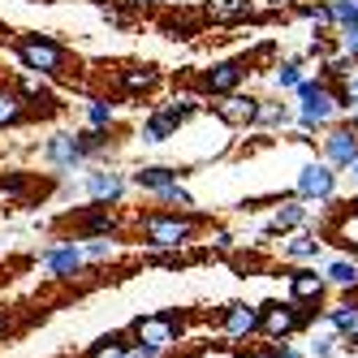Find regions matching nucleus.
Listing matches in <instances>:
<instances>
[{"label": "nucleus", "mask_w": 358, "mask_h": 358, "mask_svg": "<svg viewBox=\"0 0 358 358\" xmlns=\"http://www.w3.org/2000/svg\"><path fill=\"white\" fill-rule=\"evenodd\" d=\"M315 69H320V78H324V83L337 87V83H345L350 73L358 69V61H354V57H345V52H332V57H328V61H320Z\"/></svg>", "instance_id": "36"}, {"label": "nucleus", "mask_w": 358, "mask_h": 358, "mask_svg": "<svg viewBox=\"0 0 358 358\" xmlns=\"http://www.w3.org/2000/svg\"><path fill=\"white\" fill-rule=\"evenodd\" d=\"M216 324H220V337L224 341H255L259 337V306L255 302H224L216 311Z\"/></svg>", "instance_id": "17"}, {"label": "nucleus", "mask_w": 358, "mask_h": 358, "mask_svg": "<svg viewBox=\"0 0 358 358\" xmlns=\"http://www.w3.org/2000/svg\"><path fill=\"white\" fill-rule=\"evenodd\" d=\"M99 22H104L108 31H130L134 27V5L130 0H104V5H99Z\"/></svg>", "instance_id": "35"}, {"label": "nucleus", "mask_w": 358, "mask_h": 358, "mask_svg": "<svg viewBox=\"0 0 358 358\" xmlns=\"http://www.w3.org/2000/svg\"><path fill=\"white\" fill-rule=\"evenodd\" d=\"M285 13H289V17H298V22H306V27H311V35H328V31H332L328 0H294Z\"/></svg>", "instance_id": "28"}, {"label": "nucleus", "mask_w": 358, "mask_h": 358, "mask_svg": "<svg viewBox=\"0 0 358 358\" xmlns=\"http://www.w3.org/2000/svg\"><path fill=\"white\" fill-rule=\"evenodd\" d=\"M177 350H164V345H134V358H173Z\"/></svg>", "instance_id": "43"}, {"label": "nucleus", "mask_w": 358, "mask_h": 358, "mask_svg": "<svg viewBox=\"0 0 358 358\" xmlns=\"http://www.w3.org/2000/svg\"><path fill=\"white\" fill-rule=\"evenodd\" d=\"M78 242V250H83V264H87V272L91 268H108V264H117V242L113 238H73Z\"/></svg>", "instance_id": "30"}, {"label": "nucleus", "mask_w": 358, "mask_h": 358, "mask_svg": "<svg viewBox=\"0 0 358 358\" xmlns=\"http://www.w3.org/2000/svg\"><path fill=\"white\" fill-rule=\"evenodd\" d=\"M341 121H345V125H354V130H358V104H350V108L341 113Z\"/></svg>", "instance_id": "46"}, {"label": "nucleus", "mask_w": 358, "mask_h": 358, "mask_svg": "<svg viewBox=\"0 0 358 358\" xmlns=\"http://www.w3.org/2000/svg\"><path fill=\"white\" fill-rule=\"evenodd\" d=\"M332 35H337V48H341V52L358 61V27H350V31H332Z\"/></svg>", "instance_id": "41"}, {"label": "nucleus", "mask_w": 358, "mask_h": 358, "mask_svg": "<svg viewBox=\"0 0 358 358\" xmlns=\"http://www.w3.org/2000/svg\"><path fill=\"white\" fill-rule=\"evenodd\" d=\"M320 272H324V280H328V289H341L345 298L358 294V255L337 250L332 259H320Z\"/></svg>", "instance_id": "23"}, {"label": "nucleus", "mask_w": 358, "mask_h": 358, "mask_svg": "<svg viewBox=\"0 0 358 358\" xmlns=\"http://www.w3.org/2000/svg\"><path fill=\"white\" fill-rule=\"evenodd\" d=\"M268 358H306V354L294 341H268Z\"/></svg>", "instance_id": "42"}, {"label": "nucleus", "mask_w": 358, "mask_h": 358, "mask_svg": "<svg viewBox=\"0 0 358 358\" xmlns=\"http://www.w3.org/2000/svg\"><path fill=\"white\" fill-rule=\"evenodd\" d=\"M337 350H341V337L320 324V332H311V337H306V350H302V354H306V358H337Z\"/></svg>", "instance_id": "37"}, {"label": "nucleus", "mask_w": 358, "mask_h": 358, "mask_svg": "<svg viewBox=\"0 0 358 358\" xmlns=\"http://www.w3.org/2000/svg\"><path fill=\"white\" fill-rule=\"evenodd\" d=\"M320 324H324L328 332H337V337H350V332L358 328V298H341V302L324 306Z\"/></svg>", "instance_id": "26"}, {"label": "nucleus", "mask_w": 358, "mask_h": 358, "mask_svg": "<svg viewBox=\"0 0 358 358\" xmlns=\"http://www.w3.org/2000/svg\"><path fill=\"white\" fill-rule=\"evenodd\" d=\"M83 121L91 125V130L113 134V130H117V104H113L108 95H87V99H83Z\"/></svg>", "instance_id": "29"}, {"label": "nucleus", "mask_w": 358, "mask_h": 358, "mask_svg": "<svg viewBox=\"0 0 358 358\" xmlns=\"http://www.w3.org/2000/svg\"><path fill=\"white\" fill-rule=\"evenodd\" d=\"M190 332V315L186 311H147V315H134L125 337L134 345H164V350H177Z\"/></svg>", "instance_id": "4"}, {"label": "nucleus", "mask_w": 358, "mask_h": 358, "mask_svg": "<svg viewBox=\"0 0 358 358\" xmlns=\"http://www.w3.org/2000/svg\"><path fill=\"white\" fill-rule=\"evenodd\" d=\"M203 220L199 212H169V208H151L134 216V234L143 242V250L151 255H182L203 238Z\"/></svg>", "instance_id": "1"}, {"label": "nucleus", "mask_w": 358, "mask_h": 358, "mask_svg": "<svg viewBox=\"0 0 358 358\" xmlns=\"http://www.w3.org/2000/svg\"><path fill=\"white\" fill-rule=\"evenodd\" d=\"M65 194H83L99 208H121L125 194H130V173L117 164H87L78 173V186H65Z\"/></svg>", "instance_id": "3"}, {"label": "nucleus", "mask_w": 358, "mask_h": 358, "mask_svg": "<svg viewBox=\"0 0 358 358\" xmlns=\"http://www.w3.org/2000/svg\"><path fill=\"white\" fill-rule=\"evenodd\" d=\"M203 246L212 255H234L238 238H234V229H224V224H203Z\"/></svg>", "instance_id": "39"}, {"label": "nucleus", "mask_w": 358, "mask_h": 358, "mask_svg": "<svg viewBox=\"0 0 358 358\" xmlns=\"http://www.w3.org/2000/svg\"><path fill=\"white\" fill-rule=\"evenodd\" d=\"M250 83V61L246 57H224V61H212L208 69L194 73V87L203 91V99H220L229 91H242Z\"/></svg>", "instance_id": "6"}, {"label": "nucleus", "mask_w": 358, "mask_h": 358, "mask_svg": "<svg viewBox=\"0 0 358 358\" xmlns=\"http://www.w3.org/2000/svg\"><path fill=\"white\" fill-rule=\"evenodd\" d=\"M31 190H35V177L31 173H22V169H5V173H0V199H5V203L31 199Z\"/></svg>", "instance_id": "32"}, {"label": "nucleus", "mask_w": 358, "mask_h": 358, "mask_svg": "<svg viewBox=\"0 0 358 358\" xmlns=\"http://www.w3.org/2000/svg\"><path fill=\"white\" fill-rule=\"evenodd\" d=\"M337 186H341V173L332 169V164H324L320 156H311V160H302V164H298L294 194H298L302 203H311V208H324L328 199H337Z\"/></svg>", "instance_id": "5"}, {"label": "nucleus", "mask_w": 358, "mask_h": 358, "mask_svg": "<svg viewBox=\"0 0 358 358\" xmlns=\"http://www.w3.org/2000/svg\"><path fill=\"white\" fill-rule=\"evenodd\" d=\"M130 5H134V9H151V5H156V0H130Z\"/></svg>", "instance_id": "48"}, {"label": "nucleus", "mask_w": 358, "mask_h": 358, "mask_svg": "<svg viewBox=\"0 0 358 358\" xmlns=\"http://www.w3.org/2000/svg\"><path fill=\"white\" fill-rule=\"evenodd\" d=\"M160 108L177 121V125H186V121H194V117H203L208 113V99H203V91L190 83H177V87H169L164 95H160Z\"/></svg>", "instance_id": "20"}, {"label": "nucleus", "mask_w": 358, "mask_h": 358, "mask_svg": "<svg viewBox=\"0 0 358 358\" xmlns=\"http://www.w3.org/2000/svg\"><path fill=\"white\" fill-rule=\"evenodd\" d=\"M212 117L224 125V130H255V117H259V95L255 91H229L220 99H208Z\"/></svg>", "instance_id": "10"}, {"label": "nucleus", "mask_w": 358, "mask_h": 358, "mask_svg": "<svg viewBox=\"0 0 358 358\" xmlns=\"http://www.w3.org/2000/svg\"><path fill=\"white\" fill-rule=\"evenodd\" d=\"M9 57L22 65V69H31L39 73V78L48 83H65L69 78V48L52 35H39V31H22V35H9Z\"/></svg>", "instance_id": "2"}, {"label": "nucleus", "mask_w": 358, "mask_h": 358, "mask_svg": "<svg viewBox=\"0 0 358 358\" xmlns=\"http://www.w3.org/2000/svg\"><path fill=\"white\" fill-rule=\"evenodd\" d=\"M341 350H345V354H358V328L350 332V337H341Z\"/></svg>", "instance_id": "45"}, {"label": "nucleus", "mask_w": 358, "mask_h": 358, "mask_svg": "<svg viewBox=\"0 0 358 358\" xmlns=\"http://www.w3.org/2000/svg\"><path fill=\"white\" fill-rule=\"evenodd\" d=\"M13 91L22 95V104H27L31 117H57L61 113V91H57V83L39 78V73H31V69H17L13 73Z\"/></svg>", "instance_id": "9"}, {"label": "nucleus", "mask_w": 358, "mask_h": 358, "mask_svg": "<svg viewBox=\"0 0 358 358\" xmlns=\"http://www.w3.org/2000/svg\"><path fill=\"white\" fill-rule=\"evenodd\" d=\"M177 134H182V125H177L160 104H151L147 117L138 121V143H143V147H164V143H173Z\"/></svg>", "instance_id": "24"}, {"label": "nucleus", "mask_w": 358, "mask_h": 358, "mask_svg": "<svg viewBox=\"0 0 358 358\" xmlns=\"http://www.w3.org/2000/svg\"><path fill=\"white\" fill-rule=\"evenodd\" d=\"M39 268L52 276V280H78L87 276V264H83V250L73 238H52L43 250H39Z\"/></svg>", "instance_id": "12"}, {"label": "nucleus", "mask_w": 358, "mask_h": 358, "mask_svg": "<svg viewBox=\"0 0 358 358\" xmlns=\"http://www.w3.org/2000/svg\"><path fill=\"white\" fill-rule=\"evenodd\" d=\"M125 358H134V350H130V354H125Z\"/></svg>", "instance_id": "49"}, {"label": "nucleus", "mask_w": 358, "mask_h": 358, "mask_svg": "<svg viewBox=\"0 0 358 358\" xmlns=\"http://www.w3.org/2000/svg\"><path fill=\"white\" fill-rule=\"evenodd\" d=\"M298 229H311V203H302L298 194H289V199H280L276 208H272L268 224L259 229V238H264V242H272V238L298 234Z\"/></svg>", "instance_id": "18"}, {"label": "nucleus", "mask_w": 358, "mask_h": 358, "mask_svg": "<svg viewBox=\"0 0 358 358\" xmlns=\"http://www.w3.org/2000/svg\"><path fill=\"white\" fill-rule=\"evenodd\" d=\"M306 78V57L302 52H294V57H280L276 65H272V91L276 95H294V87Z\"/></svg>", "instance_id": "27"}, {"label": "nucleus", "mask_w": 358, "mask_h": 358, "mask_svg": "<svg viewBox=\"0 0 358 358\" xmlns=\"http://www.w3.org/2000/svg\"><path fill=\"white\" fill-rule=\"evenodd\" d=\"M13 328H17L13 311H5V306H0V341H5V337H13Z\"/></svg>", "instance_id": "44"}, {"label": "nucleus", "mask_w": 358, "mask_h": 358, "mask_svg": "<svg viewBox=\"0 0 358 358\" xmlns=\"http://www.w3.org/2000/svg\"><path fill=\"white\" fill-rule=\"evenodd\" d=\"M324 234L320 229H298V234H285V242H280V259H285L289 268L298 264H320L324 259Z\"/></svg>", "instance_id": "21"}, {"label": "nucleus", "mask_w": 358, "mask_h": 358, "mask_svg": "<svg viewBox=\"0 0 358 358\" xmlns=\"http://www.w3.org/2000/svg\"><path fill=\"white\" fill-rule=\"evenodd\" d=\"M156 203H160V208H169V212H199V199H194V190H190L186 182L164 186V190L156 194Z\"/></svg>", "instance_id": "33"}, {"label": "nucleus", "mask_w": 358, "mask_h": 358, "mask_svg": "<svg viewBox=\"0 0 358 358\" xmlns=\"http://www.w3.org/2000/svg\"><path fill=\"white\" fill-rule=\"evenodd\" d=\"M160 31H164V35H173V39H194V35L203 31V17H186V13H169V17H160Z\"/></svg>", "instance_id": "38"}, {"label": "nucleus", "mask_w": 358, "mask_h": 358, "mask_svg": "<svg viewBox=\"0 0 358 358\" xmlns=\"http://www.w3.org/2000/svg\"><path fill=\"white\" fill-rule=\"evenodd\" d=\"M320 160L332 164L337 173H345L354 160H358V130L345 121H332L328 130L320 134Z\"/></svg>", "instance_id": "13"}, {"label": "nucleus", "mask_w": 358, "mask_h": 358, "mask_svg": "<svg viewBox=\"0 0 358 358\" xmlns=\"http://www.w3.org/2000/svg\"><path fill=\"white\" fill-rule=\"evenodd\" d=\"M298 332H306L302 306L289 298H268L259 302V337L264 341H294Z\"/></svg>", "instance_id": "7"}, {"label": "nucleus", "mask_w": 358, "mask_h": 358, "mask_svg": "<svg viewBox=\"0 0 358 358\" xmlns=\"http://www.w3.org/2000/svg\"><path fill=\"white\" fill-rule=\"evenodd\" d=\"M186 177H190V169H177V164L147 160V164L130 169V190H138V194H151V199H156L164 186H173V182H186Z\"/></svg>", "instance_id": "19"}, {"label": "nucleus", "mask_w": 358, "mask_h": 358, "mask_svg": "<svg viewBox=\"0 0 358 358\" xmlns=\"http://www.w3.org/2000/svg\"><path fill=\"white\" fill-rule=\"evenodd\" d=\"M125 224H130V220H125L117 208H99V203H87V208L73 212V234H69V238H113V242H121Z\"/></svg>", "instance_id": "11"}, {"label": "nucleus", "mask_w": 358, "mask_h": 358, "mask_svg": "<svg viewBox=\"0 0 358 358\" xmlns=\"http://www.w3.org/2000/svg\"><path fill=\"white\" fill-rule=\"evenodd\" d=\"M328 13H332V31L358 27V0H328Z\"/></svg>", "instance_id": "40"}, {"label": "nucleus", "mask_w": 358, "mask_h": 358, "mask_svg": "<svg viewBox=\"0 0 358 358\" xmlns=\"http://www.w3.org/2000/svg\"><path fill=\"white\" fill-rule=\"evenodd\" d=\"M294 125V99L289 95H259V117H255V130L259 134H285Z\"/></svg>", "instance_id": "22"}, {"label": "nucleus", "mask_w": 358, "mask_h": 358, "mask_svg": "<svg viewBox=\"0 0 358 358\" xmlns=\"http://www.w3.org/2000/svg\"><path fill=\"white\" fill-rule=\"evenodd\" d=\"M203 27H250V22H264V5L259 0H208L203 5Z\"/></svg>", "instance_id": "14"}, {"label": "nucleus", "mask_w": 358, "mask_h": 358, "mask_svg": "<svg viewBox=\"0 0 358 358\" xmlns=\"http://www.w3.org/2000/svg\"><path fill=\"white\" fill-rule=\"evenodd\" d=\"M27 104H22V95L13 91V83H0V134L5 130H17L22 121H27Z\"/></svg>", "instance_id": "31"}, {"label": "nucleus", "mask_w": 358, "mask_h": 358, "mask_svg": "<svg viewBox=\"0 0 358 358\" xmlns=\"http://www.w3.org/2000/svg\"><path fill=\"white\" fill-rule=\"evenodd\" d=\"M73 143H78V151H83V160H87V164H108V156H113V134L91 130V125L73 130Z\"/></svg>", "instance_id": "25"}, {"label": "nucleus", "mask_w": 358, "mask_h": 358, "mask_svg": "<svg viewBox=\"0 0 358 358\" xmlns=\"http://www.w3.org/2000/svg\"><path fill=\"white\" fill-rule=\"evenodd\" d=\"M39 164L48 173H57V177H73V173H83L87 160H83V151L78 143H73V130H52L43 143H39Z\"/></svg>", "instance_id": "8"}, {"label": "nucleus", "mask_w": 358, "mask_h": 358, "mask_svg": "<svg viewBox=\"0 0 358 358\" xmlns=\"http://www.w3.org/2000/svg\"><path fill=\"white\" fill-rule=\"evenodd\" d=\"M345 173H350V182H354V186H358V160H354V164H350V169H345Z\"/></svg>", "instance_id": "47"}, {"label": "nucleus", "mask_w": 358, "mask_h": 358, "mask_svg": "<svg viewBox=\"0 0 358 358\" xmlns=\"http://www.w3.org/2000/svg\"><path fill=\"white\" fill-rule=\"evenodd\" d=\"M117 91L125 99H151V95L164 91V73L151 61H130V65L117 69Z\"/></svg>", "instance_id": "15"}, {"label": "nucleus", "mask_w": 358, "mask_h": 358, "mask_svg": "<svg viewBox=\"0 0 358 358\" xmlns=\"http://www.w3.org/2000/svg\"><path fill=\"white\" fill-rule=\"evenodd\" d=\"M130 350H134V341L125 337V332H108V337H99V341H91L83 358H125V354H130Z\"/></svg>", "instance_id": "34"}, {"label": "nucleus", "mask_w": 358, "mask_h": 358, "mask_svg": "<svg viewBox=\"0 0 358 358\" xmlns=\"http://www.w3.org/2000/svg\"><path fill=\"white\" fill-rule=\"evenodd\" d=\"M285 285H289V302L298 306H328V280L320 272V264H298L285 272Z\"/></svg>", "instance_id": "16"}]
</instances>
